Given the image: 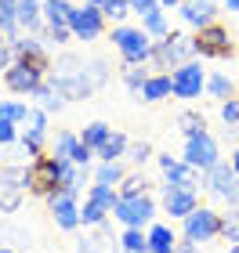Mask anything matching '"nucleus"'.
Segmentation results:
<instances>
[{
    "mask_svg": "<svg viewBox=\"0 0 239 253\" xmlns=\"http://www.w3.org/2000/svg\"><path fill=\"white\" fill-rule=\"evenodd\" d=\"M112 217H116L123 228H149L152 217H156V203L149 199V192L145 195H120Z\"/></svg>",
    "mask_w": 239,
    "mask_h": 253,
    "instance_id": "nucleus-4",
    "label": "nucleus"
},
{
    "mask_svg": "<svg viewBox=\"0 0 239 253\" xmlns=\"http://www.w3.org/2000/svg\"><path fill=\"white\" fill-rule=\"evenodd\" d=\"M91 159H95V148H91V145H84V141H80V145H76V152H73V163H76V167H87V163H91Z\"/></svg>",
    "mask_w": 239,
    "mask_h": 253,
    "instance_id": "nucleus-47",
    "label": "nucleus"
},
{
    "mask_svg": "<svg viewBox=\"0 0 239 253\" xmlns=\"http://www.w3.org/2000/svg\"><path fill=\"white\" fill-rule=\"evenodd\" d=\"M33 98L40 101V109H44V112H58V109L65 105V98L51 87V80H44V84H40L37 90H33Z\"/></svg>",
    "mask_w": 239,
    "mask_h": 253,
    "instance_id": "nucleus-28",
    "label": "nucleus"
},
{
    "mask_svg": "<svg viewBox=\"0 0 239 253\" xmlns=\"http://www.w3.org/2000/svg\"><path fill=\"white\" fill-rule=\"evenodd\" d=\"M44 37L54 40V43H65V40L73 37V29L69 26H48V22H44Z\"/></svg>",
    "mask_w": 239,
    "mask_h": 253,
    "instance_id": "nucleus-45",
    "label": "nucleus"
},
{
    "mask_svg": "<svg viewBox=\"0 0 239 253\" xmlns=\"http://www.w3.org/2000/svg\"><path fill=\"white\" fill-rule=\"evenodd\" d=\"M131 11H134V15H152V11H163V7H159V0H131Z\"/></svg>",
    "mask_w": 239,
    "mask_h": 253,
    "instance_id": "nucleus-46",
    "label": "nucleus"
},
{
    "mask_svg": "<svg viewBox=\"0 0 239 253\" xmlns=\"http://www.w3.org/2000/svg\"><path fill=\"white\" fill-rule=\"evenodd\" d=\"M178 126L185 130V137H196V134L207 130V120L196 116V112H181V116H178Z\"/></svg>",
    "mask_w": 239,
    "mask_h": 253,
    "instance_id": "nucleus-39",
    "label": "nucleus"
},
{
    "mask_svg": "<svg viewBox=\"0 0 239 253\" xmlns=\"http://www.w3.org/2000/svg\"><path fill=\"white\" fill-rule=\"evenodd\" d=\"M185 163L189 167H196V170H207L214 167V163H221V152H218V141L203 130V134H196V137H185Z\"/></svg>",
    "mask_w": 239,
    "mask_h": 253,
    "instance_id": "nucleus-10",
    "label": "nucleus"
},
{
    "mask_svg": "<svg viewBox=\"0 0 239 253\" xmlns=\"http://www.w3.org/2000/svg\"><path fill=\"white\" fill-rule=\"evenodd\" d=\"M26 192V167H0V210L15 213Z\"/></svg>",
    "mask_w": 239,
    "mask_h": 253,
    "instance_id": "nucleus-12",
    "label": "nucleus"
},
{
    "mask_svg": "<svg viewBox=\"0 0 239 253\" xmlns=\"http://www.w3.org/2000/svg\"><path fill=\"white\" fill-rule=\"evenodd\" d=\"M15 141H18V123L0 120V148H4V145H15Z\"/></svg>",
    "mask_w": 239,
    "mask_h": 253,
    "instance_id": "nucleus-44",
    "label": "nucleus"
},
{
    "mask_svg": "<svg viewBox=\"0 0 239 253\" xmlns=\"http://www.w3.org/2000/svg\"><path fill=\"white\" fill-rule=\"evenodd\" d=\"M214 15H218V7H214L210 0H185V4H181V18H185L192 29L214 26Z\"/></svg>",
    "mask_w": 239,
    "mask_h": 253,
    "instance_id": "nucleus-18",
    "label": "nucleus"
},
{
    "mask_svg": "<svg viewBox=\"0 0 239 253\" xmlns=\"http://www.w3.org/2000/svg\"><path fill=\"white\" fill-rule=\"evenodd\" d=\"M159 167L167 174V185L163 188H196V167H189L185 159H174V156H159Z\"/></svg>",
    "mask_w": 239,
    "mask_h": 253,
    "instance_id": "nucleus-16",
    "label": "nucleus"
},
{
    "mask_svg": "<svg viewBox=\"0 0 239 253\" xmlns=\"http://www.w3.org/2000/svg\"><path fill=\"white\" fill-rule=\"evenodd\" d=\"M192 43H196V54L199 58H229L232 54V40H229V29L225 26H207L199 29L196 37H192Z\"/></svg>",
    "mask_w": 239,
    "mask_h": 253,
    "instance_id": "nucleus-9",
    "label": "nucleus"
},
{
    "mask_svg": "<svg viewBox=\"0 0 239 253\" xmlns=\"http://www.w3.org/2000/svg\"><path fill=\"white\" fill-rule=\"evenodd\" d=\"M192 54H196V43H192V37H181V33H170V37L163 40H156L152 43V65L159 69H178V65H185Z\"/></svg>",
    "mask_w": 239,
    "mask_h": 253,
    "instance_id": "nucleus-3",
    "label": "nucleus"
},
{
    "mask_svg": "<svg viewBox=\"0 0 239 253\" xmlns=\"http://www.w3.org/2000/svg\"><path fill=\"white\" fill-rule=\"evenodd\" d=\"M120 250H123V253H149V235H145L142 228H123Z\"/></svg>",
    "mask_w": 239,
    "mask_h": 253,
    "instance_id": "nucleus-30",
    "label": "nucleus"
},
{
    "mask_svg": "<svg viewBox=\"0 0 239 253\" xmlns=\"http://www.w3.org/2000/svg\"><path fill=\"white\" fill-rule=\"evenodd\" d=\"M203 185L210 188V195H218L225 203H239V174L232 163H214L203 177Z\"/></svg>",
    "mask_w": 239,
    "mask_h": 253,
    "instance_id": "nucleus-8",
    "label": "nucleus"
},
{
    "mask_svg": "<svg viewBox=\"0 0 239 253\" xmlns=\"http://www.w3.org/2000/svg\"><path fill=\"white\" fill-rule=\"evenodd\" d=\"M123 177H127V174H123L120 159H116V163H98V170H95L98 185H112V188H116V185H123Z\"/></svg>",
    "mask_w": 239,
    "mask_h": 253,
    "instance_id": "nucleus-32",
    "label": "nucleus"
},
{
    "mask_svg": "<svg viewBox=\"0 0 239 253\" xmlns=\"http://www.w3.org/2000/svg\"><path fill=\"white\" fill-rule=\"evenodd\" d=\"M221 120L229 130H239V98H229V101H221Z\"/></svg>",
    "mask_w": 239,
    "mask_h": 253,
    "instance_id": "nucleus-41",
    "label": "nucleus"
},
{
    "mask_svg": "<svg viewBox=\"0 0 239 253\" xmlns=\"http://www.w3.org/2000/svg\"><path fill=\"white\" fill-rule=\"evenodd\" d=\"M149 192V181H145V174H127L120 185V195H145Z\"/></svg>",
    "mask_w": 239,
    "mask_h": 253,
    "instance_id": "nucleus-40",
    "label": "nucleus"
},
{
    "mask_svg": "<svg viewBox=\"0 0 239 253\" xmlns=\"http://www.w3.org/2000/svg\"><path fill=\"white\" fill-rule=\"evenodd\" d=\"M48 80H51V87L58 90L65 101H84V98H91L98 90L95 80H91L87 62L76 58V54H62V58L54 62V69H51Z\"/></svg>",
    "mask_w": 239,
    "mask_h": 253,
    "instance_id": "nucleus-1",
    "label": "nucleus"
},
{
    "mask_svg": "<svg viewBox=\"0 0 239 253\" xmlns=\"http://www.w3.org/2000/svg\"><path fill=\"white\" fill-rule=\"evenodd\" d=\"M207 90H210L214 98L229 101V98H232V80H229V76H221V73H214V76H207Z\"/></svg>",
    "mask_w": 239,
    "mask_h": 253,
    "instance_id": "nucleus-38",
    "label": "nucleus"
},
{
    "mask_svg": "<svg viewBox=\"0 0 239 253\" xmlns=\"http://www.w3.org/2000/svg\"><path fill=\"white\" fill-rule=\"evenodd\" d=\"M69 29H73L76 40L91 43V40H98L101 33H105V15H101V7H95V4H80L69 15Z\"/></svg>",
    "mask_w": 239,
    "mask_h": 253,
    "instance_id": "nucleus-6",
    "label": "nucleus"
},
{
    "mask_svg": "<svg viewBox=\"0 0 239 253\" xmlns=\"http://www.w3.org/2000/svg\"><path fill=\"white\" fill-rule=\"evenodd\" d=\"M149 253H174L178 250V235H174V228H167V224H149Z\"/></svg>",
    "mask_w": 239,
    "mask_h": 253,
    "instance_id": "nucleus-21",
    "label": "nucleus"
},
{
    "mask_svg": "<svg viewBox=\"0 0 239 253\" xmlns=\"http://www.w3.org/2000/svg\"><path fill=\"white\" fill-rule=\"evenodd\" d=\"M181 0H159V7H178Z\"/></svg>",
    "mask_w": 239,
    "mask_h": 253,
    "instance_id": "nucleus-50",
    "label": "nucleus"
},
{
    "mask_svg": "<svg viewBox=\"0 0 239 253\" xmlns=\"http://www.w3.org/2000/svg\"><path fill=\"white\" fill-rule=\"evenodd\" d=\"M29 116V105L26 101H11V98H0V120H11V123H26Z\"/></svg>",
    "mask_w": 239,
    "mask_h": 253,
    "instance_id": "nucleus-35",
    "label": "nucleus"
},
{
    "mask_svg": "<svg viewBox=\"0 0 239 253\" xmlns=\"http://www.w3.org/2000/svg\"><path fill=\"white\" fill-rule=\"evenodd\" d=\"M44 80H48V76H44L40 69H33L29 62H22V58H15V62H11V69L4 73L7 90H11V94H22V98H26V94L33 98V90H37Z\"/></svg>",
    "mask_w": 239,
    "mask_h": 253,
    "instance_id": "nucleus-11",
    "label": "nucleus"
},
{
    "mask_svg": "<svg viewBox=\"0 0 239 253\" xmlns=\"http://www.w3.org/2000/svg\"><path fill=\"white\" fill-rule=\"evenodd\" d=\"M221 213H214L210 206H196L189 217H185V239L192 243H210V239L221 235Z\"/></svg>",
    "mask_w": 239,
    "mask_h": 253,
    "instance_id": "nucleus-7",
    "label": "nucleus"
},
{
    "mask_svg": "<svg viewBox=\"0 0 239 253\" xmlns=\"http://www.w3.org/2000/svg\"><path fill=\"white\" fill-rule=\"evenodd\" d=\"M73 7L76 4H69V0H44V22L48 26H69Z\"/></svg>",
    "mask_w": 239,
    "mask_h": 253,
    "instance_id": "nucleus-25",
    "label": "nucleus"
},
{
    "mask_svg": "<svg viewBox=\"0 0 239 253\" xmlns=\"http://www.w3.org/2000/svg\"><path fill=\"white\" fill-rule=\"evenodd\" d=\"M196 206H199L196 188H163V210L170 217H181V221H185Z\"/></svg>",
    "mask_w": 239,
    "mask_h": 253,
    "instance_id": "nucleus-17",
    "label": "nucleus"
},
{
    "mask_svg": "<svg viewBox=\"0 0 239 253\" xmlns=\"http://www.w3.org/2000/svg\"><path fill=\"white\" fill-rule=\"evenodd\" d=\"M101 15H105V22H123L131 15V0H105V4H101Z\"/></svg>",
    "mask_w": 239,
    "mask_h": 253,
    "instance_id": "nucleus-37",
    "label": "nucleus"
},
{
    "mask_svg": "<svg viewBox=\"0 0 239 253\" xmlns=\"http://www.w3.org/2000/svg\"><path fill=\"white\" fill-rule=\"evenodd\" d=\"M0 253H15V250H0Z\"/></svg>",
    "mask_w": 239,
    "mask_h": 253,
    "instance_id": "nucleus-55",
    "label": "nucleus"
},
{
    "mask_svg": "<svg viewBox=\"0 0 239 253\" xmlns=\"http://www.w3.org/2000/svg\"><path fill=\"white\" fill-rule=\"evenodd\" d=\"M76 250H80V253H120V250H116V239L105 232V224H98L91 235H84V239L76 243Z\"/></svg>",
    "mask_w": 239,
    "mask_h": 253,
    "instance_id": "nucleus-20",
    "label": "nucleus"
},
{
    "mask_svg": "<svg viewBox=\"0 0 239 253\" xmlns=\"http://www.w3.org/2000/svg\"><path fill=\"white\" fill-rule=\"evenodd\" d=\"M149 156H152V145H149V141H134V145H127V159H131V163H145Z\"/></svg>",
    "mask_w": 239,
    "mask_h": 253,
    "instance_id": "nucleus-42",
    "label": "nucleus"
},
{
    "mask_svg": "<svg viewBox=\"0 0 239 253\" xmlns=\"http://www.w3.org/2000/svg\"><path fill=\"white\" fill-rule=\"evenodd\" d=\"M225 7H229V11H239V0H225Z\"/></svg>",
    "mask_w": 239,
    "mask_h": 253,
    "instance_id": "nucleus-51",
    "label": "nucleus"
},
{
    "mask_svg": "<svg viewBox=\"0 0 239 253\" xmlns=\"http://www.w3.org/2000/svg\"><path fill=\"white\" fill-rule=\"evenodd\" d=\"M127 145H131L127 137H123L120 130H112V134H109V141L95 152V156H98V163H116L120 156H127Z\"/></svg>",
    "mask_w": 239,
    "mask_h": 253,
    "instance_id": "nucleus-24",
    "label": "nucleus"
},
{
    "mask_svg": "<svg viewBox=\"0 0 239 253\" xmlns=\"http://www.w3.org/2000/svg\"><path fill=\"white\" fill-rule=\"evenodd\" d=\"M232 167H236V174H239V148H236V156H232Z\"/></svg>",
    "mask_w": 239,
    "mask_h": 253,
    "instance_id": "nucleus-52",
    "label": "nucleus"
},
{
    "mask_svg": "<svg viewBox=\"0 0 239 253\" xmlns=\"http://www.w3.org/2000/svg\"><path fill=\"white\" fill-rule=\"evenodd\" d=\"M11 62H15V51H11V43H0V76L11 69Z\"/></svg>",
    "mask_w": 239,
    "mask_h": 253,
    "instance_id": "nucleus-48",
    "label": "nucleus"
},
{
    "mask_svg": "<svg viewBox=\"0 0 239 253\" xmlns=\"http://www.w3.org/2000/svg\"><path fill=\"white\" fill-rule=\"evenodd\" d=\"M48 210H51V217H54V224L58 228H65V232H76L80 224V206H76V195H69V192H54V195H48Z\"/></svg>",
    "mask_w": 239,
    "mask_h": 253,
    "instance_id": "nucleus-14",
    "label": "nucleus"
},
{
    "mask_svg": "<svg viewBox=\"0 0 239 253\" xmlns=\"http://www.w3.org/2000/svg\"><path fill=\"white\" fill-rule=\"evenodd\" d=\"M112 43H116V51L123 54V62L127 65H145L152 58V37L145 29H134V26H116L112 29Z\"/></svg>",
    "mask_w": 239,
    "mask_h": 253,
    "instance_id": "nucleus-2",
    "label": "nucleus"
},
{
    "mask_svg": "<svg viewBox=\"0 0 239 253\" xmlns=\"http://www.w3.org/2000/svg\"><path fill=\"white\" fill-rule=\"evenodd\" d=\"M174 94V80H170V73H156L149 76V84L142 87V101H163Z\"/></svg>",
    "mask_w": 239,
    "mask_h": 253,
    "instance_id": "nucleus-22",
    "label": "nucleus"
},
{
    "mask_svg": "<svg viewBox=\"0 0 239 253\" xmlns=\"http://www.w3.org/2000/svg\"><path fill=\"white\" fill-rule=\"evenodd\" d=\"M26 188L33 195H54L58 192V159L54 156H37L33 163L26 167Z\"/></svg>",
    "mask_w": 239,
    "mask_h": 253,
    "instance_id": "nucleus-5",
    "label": "nucleus"
},
{
    "mask_svg": "<svg viewBox=\"0 0 239 253\" xmlns=\"http://www.w3.org/2000/svg\"><path fill=\"white\" fill-rule=\"evenodd\" d=\"M22 126H26V134H22L26 141H33V145L48 141V112H44V109H29V116H26Z\"/></svg>",
    "mask_w": 239,
    "mask_h": 253,
    "instance_id": "nucleus-23",
    "label": "nucleus"
},
{
    "mask_svg": "<svg viewBox=\"0 0 239 253\" xmlns=\"http://www.w3.org/2000/svg\"><path fill=\"white\" fill-rule=\"evenodd\" d=\"M18 0H0V33H7L11 40L18 37Z\"/></svg>",
    "mask_w": 239,
    "mask_h": 253,
    "instance_id": "nucleus-26",
    "label": "nucleus"
},
{
    "mask_svg": "<svg viewBox=\"0 0 239 253\" xmlns=\"http://www.w3.org/2000/svg\"><path fill=\"white\" fill-rule=\"evenodd\" d=\"M236 217H239V210H236Z\"/></svg>",
    "mask_w": 239,
    "mask_h": 253,
    "instance_id": "nucleus-56",
    "label": "nucleus"
},
{
    "mask_svg": "<svg viewBox=\"0 0 239 253\" xmlns=\"http://www.w3.org/2000/svg\"><path fill=\"white\" fill-rule=\"evenodd\" d=\"M229 253H239V246H232V250H229Z\"/></svg>",
    "mask_w": 239,
    "mask_h": 253,
    "instance_id": "nucleus-54",
    "label": "nucleus"
},
{
    "mask_svg": "<svg viewBox=\"0 0 239 253\" xmlns=\"http://www.w3.org/2000/svg\"><path fill=\"white\" fill-rule=\"evenodd\" d=\"M174 253H199V243H192V239H181Z\"/></svg>",
    "mask_w": 239,
    "mask_h": 253,
    "instance_id": "nucleus-49",
    "label": "nucleus"
},
{
    "mask_svg": "<svg viewBox=\"0 0 239 253\" xmlns=\"http://www.w3.org/2000/svg\"><path fill=\"white\" fill-rule=\"evenodd\" d=\"M109 134H112V126H109V123H101V120H95V123H87V126H84L80 141H84V145H91V148L98 152V148L109 141Z\"/></svg>",
    "mask_w": 239,
    "mask_h": 253,
    "instance_id": "nucleus-29",
    "label": "nucleus"
},
{
    "mask_svg": "<svg viewBox=\"0 0 239 253\" xmlns=\"http://www.w3.org/2000/svg\"><path fill=\"white\" fill-rule=\"evenodd\" d=\"M76 145H80V134L58 130V134H54V141H51V156H54V159H73Z\"/></svg>",
    "mask_w": 239,
    "mask_h": 253,
    "instance_id": "nucleus-27",
    "label": "nucleus"
},
{
    "mask_svg": "<svg viewBox=\"0 0 239 253\" xmlns=\"http://www.w3.org/2000/svg\"><path fill=\"white\" fill-rule=\"evenodd\" d=\"M11 51H15V58L29 62L33 69H40L44 76L51 73V58H48V51H44L40 37H15V40H11Z\"/></svg>",
    "mask_w": 239,
    "mask_h": 253,
    "instance_id": "nucleus-15",
    "label": "nucleus"
},
{
    "mask_svg": "<svg viewBox=\"0 0 239 253\" xmlns=\"http://www.w3.org/2000/svg\"><path fill=\"white\" fill-rule=\"evenodd\" d=\"M84 181H87V167H76L73 159H58V192L80 195Z\"/></svg>",
    "mask_w": 239,
    "mask_h": 253,
    "instance_id": "nucleus-19",
    "label": "nucleus"
},
{
    "mask_svg": "<svg viewBox=\"0 0 239 253\" xmlns=\"http://www.w3.org/2000/svg\"><path fill=\"white\" fill-rule=\"evenodd\" d=\"M221 235L229 239L232 246H239V217H236V213H232V217H225V221H221Z\"/></svg>",
    "mask_w": 239,
    "mask_h": 253,
    "instance_id": "nucleus-43",
    "label": "nucleus"
},
{
    "mask_svg": "<svg viewBox=\"0 0 239 253\" xmlns=\"http://www.w3.org/2000/svg\"><path fill=\"white\" fill-rule=\"evenodd\" d=\"M105 217H109L105 206H98V203L84 199V206H80V221H84V228H98V224H105Z\"/></svg>",
    "mask_w": 239,
    "mask_h": 253,
    "instance_id": "nucleus-33",
    "label": "nucleus"
},
{
    "mask_svg": "<svg viewBox=\"0 0 239 253\" xmlns=\"http://www.w3.org/2000/svg\"><path fill=\"white\" fill-rule=\"evenodd\" d=\"M123 84H127V90H134V94L142 98V87L149 84V73H145L142 65H127L123 69Z\"/></svg>",
    "mask_w": 239,
    "mask_h": 253,
    "instance_id": "nucleus-36",
    "label": "nucleus"
},
{
    "mask_svg": "<svg viewBox=\"0 0 239 253\" xmlns=\"http://www.w3.org/2000/svg\"><path fill=\"white\" fill-rule=\"evenodd\" d=\"M87 199L91 203H98V206H105V210L112 213L116 210V203H120V188H112V185H91V192H87Z\"/></svg>",
    "mask_w": 239,
    "mask_h": 253,
    "instance_id": "nucleus-31",
    "label": "nucleus"
},
{
    "mask_svg": "<svg viewBox=\"0 0 239 253\" xmlns=\"http://www.w3.org/2000/svg\"><path fill=\"white\" fill-rule=\"evenodd\" d=\"M142 29L149 33V37H156V40L170 37V26H167V15H163V11H152V15H145V18H142Z\"/></svg>",
    "mask_w": 239,
    "mask_h": 253,
    "instance_id": "nucleus-34",
    "label": "nucleus"
},
{
    "mask_svg": "<svg viewBox=\"0 0 239 253\" xmlns=\"http://www.w3.org/2000/svg\"><path fill=\"white\" fill-rule=\"evenodd\" d=\"M84 4H95V7H101V4H105V0H84Z\"/></svg>",
    "mask_w": 239,
    "mask_h": 253,
    "instance_id": "nucleus-53",
    "label": "nucleus"
},
{
    "mask_svg": "<svg viewBox=\"0 0 239 253\" xmlns=\"http://www.w3.org/2000/svg\"><path fill=\"white\" fill-rule=\"evenodd\" d=\"M170 80H174V98H199L203 90H207V76H203L199 62L178 65L174 73H170Z\"/></svg>",
    "mask_w": 239,
    "mask_h": 253,
    "instance_id": "nucleus-13",
    "label": "nucleus"
}]
</instances>
